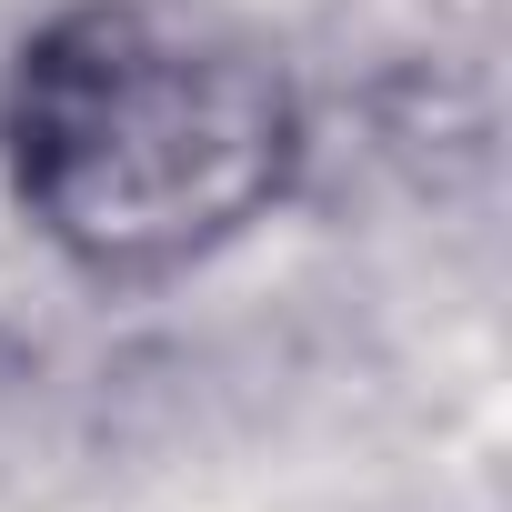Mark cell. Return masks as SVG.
<instances>
[{
    "label": "cell",
    "instance_id": "6da1fadb",
    "mask_svg": "<svg viewBox=\"0 0 512 512\" xmlns=\"http://www.w3.org/2000/svg\"><path fill=\"white\" fill-rule=\"evenodd\" d=\"M0 151L51 251L151 282L241 241L292 191L302 101L231 21L171 0H81L21 41Z\"/></svg>",
    "mask_w": 512,
    "mask_h": 512
}]
</instances>
